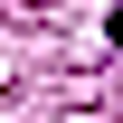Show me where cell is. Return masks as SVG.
<instances>
[{
	"label": "cell",
	"instance_id": "cell-1",
	"mask_svg": "<svg viewBox=\"0 0 123 123\" xmlns=\"http://www.w3.org/2000/svg\"><path fill=\"white\" fill-rule=\"evenodd\" d=\"M104 38H114V47H123V10H114V29H104Z\"/></svg>",
	"mask_w": 123,
	"mask_h": 123
}]
</instances>
